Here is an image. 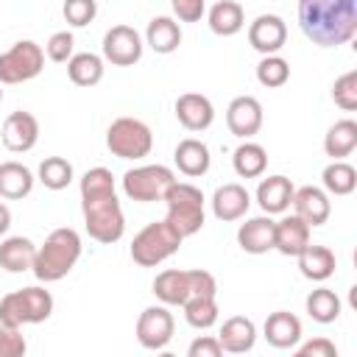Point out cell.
Returning a JSON list of instances; mask_svg holds the SVG:
<instances>
[{
  "label": "cell",
  "instance_id": "6da1fadb",
  "mask_svg": "<svg viewBox=\"0 0 357 357\" xmlns=\"http://www.w3.org/2000/svg\"><path fill=\"white\" fill-rule=\"evenodd\" d=\"M81 209L92 240L117 243L126 231V218L114 195V176L106 167H92L81 178Z\"/></svg>",
  "mask_w": 357,
  "mask_h": 357
},
{
  "label": "cell",
  "instance_id": "484cf974",
  "mask_svg": "<svg viewBox=\"0 0 357 357\" xmlns=\"http://www.w3.org/2000/svg\"><path fill=\"white\" fill-rule=\"evenodd\" d=\"M33 187V176L25 165L20 162H3L0 165V195L8 198V201H17V198H25Z\"/></svg>",
  "mask_w": 357,
  "mask_h": 357
},
{
  "label": "cell",
  "instance_id": "8fae6325",
  "mask_svg": "<svg viewBox=\"0 0 357 357\" xmlns=\"http://www.w3.org/2000/svg\"><path fill=\"white\" fill-rule=\"evenodd\" d=\"M0 137H3V145L8 151H14V153L31 151L36 145V139H39V123H36V117L31 112H22V109L11 112L6 117V123H3Z\"/></svg>",
  "mask_w": 357,
  "mask_h": 357
},
{
  "label": "cell",
  "instance_id": "74e56055",
  "mask_svg": "<svg viewBox=\"0 0 357 357\" xmlns=\"http://www.w3.org/2000/svg\"><path fill=\"white\" fill-rule=\"evenodd\" d=\"M332 98H335V103H337L340 109H346V112H354V109H357V70H349V73H343V75L335 81Z\"/></svg>",
  "mask_w": 357,
  "mask_h": 357
},
{
  "label": "cell",
  "instance_id": "7402d4cb",
  "mask_svg": "<svg viewBox=\"0 0 357 357\" xmlns=\"http://www.w3.org/2000/svg\"><path fill=\"white\" fill-rule=\"evenodd\" d=\"M153 293L162 304H184L192 296L190 271H162L153 279Z\"/></svg>",
  "mask_w": 357,
  "mask_h": 357
},
{
  "label": "cell",
  "instance_id": "e0dca14e",
  "mask_svg": "<svg viewBox=\"0 0 357 357\" xmlns=\"http://www.w3.org/2000/svg\"><path fill=\"white\" fill-rule=\"evenodd\" d=\"M218 340H220L223 351H229V354L251 351V349H254V340H257V326H254L251 318H245V315H234V318L223 321Z\"/></svg>",
  "mask_w": 357,
  "mask_h": 357
},
{
  "label": "cell",
  "instance_id": "30bf717a",
  "mask_svg": "<svg viewBox=\"0 0 357 357\" xmlns=\"http://www.w3.org/2000/svg\"><path fill=\"white\" fill-rule=\"evenodd\" d=\"M103 56L117 64V67H128L134 61H139L142 56V39L131 25H114L106 31L103 36Z\"/></svg>",
  "mask_w": 357,
  "mask_h": 357
},
{
  "label": "cell",
  "instance_id": "52a82bcc",
  "mask_svg": "<svg viewBox=\"0 0 357 357\" xmlns=\"http://www.w3.org/2000/svg\"><path fill=\"white\" fill-rule=\"evenodd\" d=\"M42 67H45V50L36 42L22 39L6 53H0V84L31 81L42 73Z\"/></svg>",
  "mask_w": 357,
  "mask_h": 357
},
{
  "label": "cell",
  "instance_id": "f6af8a7d",
  "mask_svg": "<svg viewBox=\"0 0 357 357\" xmlns=\"http://www.w3.org/2000/svg\"><path fill=\"white\" fill-rule=\"evenodd\" d=\"M187 354L190 357H220L223 354V346H220L218 337H198V340L190 343Z\"/></svg>",
  "mask_w": 357,
  "mask_h": 357
},
{
  "label": "cell",
  "instance_id": "4316f807",
  "mask_svg": "<svg viewBox=\"0 0 357 357\" xmlns=\"http://www.w3.org/2000/svg\"><path fill=\"white\" fill-rule=\"evenodd\" d=\"M245 22V14H243V6L234 3V0H218L212 8H209V28L218 33V36H234Z\"/></svg>",
  "mask_w": 357,
  "mask_h": 357
},
{
  "label": "cell",
  "instance_id": "ab89813d",
  "mask_svg": "<svg viewBox=\"0 0 357 357\" xmlns=\"http://www.w3.org/2000/svg\"><path fill=\"white\" fill-rule=\"evenodd\" d=\"M64 20L70 22V25H75V28H84V25H89L92 20H95V14H98V3L95 0H64Z\"/></svg>",
  "mask_w": 357,
  "mask_h": 357
},
{
  "label": "cell",
  "instance_id": "ffe728a7",
  "mask_svg": "<svg viewBox=\"0 0 357 357\" xmlns=\"http://www.w3.org/2000/svg\"><path fill=\"white\" fill-rule=\"evenodd\" d=\"M273 220L268 215L251 218L237 229V243L243 251L248 254H265L268 248H273Z\"/></svg>",
  "mask_w": 357,
  "mask_h": 357
},
{
  "label": "cell",
  "instance_id": "9c48e42d",
  "mask_svg": "<svg viewBox=\"0 0 357 357\" xmlns=\"http://www.w3.org/2000/svg\"><path fill=\"white\" fill-rule=\"evenodd\" d=\"M173 315L165 310V307H148L139 312L137 318V340L142 349H151V351H159L170 343L173 337Z\"/></svg>",
  "mask_w": 357,
  "mask_h": 357
},
{
  "label": "cell",
  "instance_id": "44dd1931",
  "mask_svg": "<svg viewBox=\"0 0 357 357\" xmlns=\"http://www.w3.org/2000/svg\"><path fill=\"white\" fill-rule=\"evenodd\" d=\"M301 337V321L293 312H271L265 321V340L273 349H293Z\"/></svg>",
  "mask_w": 357,
  "mask_h": 357
},
{
  "label": "cell",
  "instance_id": "7dc6e473",
  "mask_svg": "<svg viewBox=\"0 0 357 357\" xmlns=\"http://www.w3.org/2000/svg\"><path fill=\"white\" fill-rule=\"evenodd\" d=\"M0 100H3V89H0Z\"/></svg>",
  "mask_w": 357,
  "mask_h": 357
},
{
  "label": "cell",
  "instance_id": "b9f144b4",
  "mask_svg": "<svg viewBox=\"0 0 357 357\" xmlns=\"http://www.w3.org/2000/svg\"><path fill=\"white\" fill-rule=\"evenodd\" d=\"M25 349L28 346H25V337L20 335V329L0 324V357H22Z\"/></svg>",
  "mask_w": 357,
  "mask_h": 357
},
{
  "label": "cell",
  "instance_id": "f1b7e54d",
  "mask_svg": "<svg viewBox=\"0 0 357 357\" xmlns=\"http://www.w3.org/2000/svg\"><path fill=\"white\" fill-rule=\"evenodd\" d=\"M354 148H357V123L354 120H337L324 137V151L332 159H343Z\"/></svg>",
  "mask_w": 357,
  "mask_h": 357
},
{
  "label": "cell",
  "instance_id": "d4e9b609",
  "mask_svg": "<svg viewBox=\"0 0 357 357\" xmlns=\"http://www.w3.org/2000/svg\"><path fill=\"white\" fill-rule=\"evenodd\" d=\"M335 254L326 248V245H307L301 254H298V268L307 279L312 282H324L335 273Z\"/></svg>",
  "mask_w": 357,
  "mask_h": 357
},
{
  "label": "cell",
  "instance_id": "7bdbcfd3",
  "mask_svg": "<svg viewBox=\"0 0 357 357\" xmlns=\"http://www.w3.org/2000/svg\"><path fill=\"white\" fill-rule=\"evenodd\" d=\"M298 357H337V346L326 337H315L298 349Z\"/></svg>",
  "mask_w": 357,
  "mask_h": 357
},
{
  "label": "cell",
  "instance_id": "8992f818",
  "mask_svg": "<svg viewBox=\"0 0 357 357\" xmlns=\"http://www.w3.org/2000/svg\"><path fill=\"white\" fill-rule=\"evenodd\" d=\"M153 134L137 117H117L106 131V148L120 159H142L151 153Z\"/></svg>",
  "mask_w": 357,
  "mask_h": 357
},
{
  "label": "cell",
  "instance_id": "4fadbf2b",
  "mask_svg": "<svg viewBox=\"0 0 357 357\" xmlns=\"http://www.w3.org/2000/svg\"><path fill=\"white\" fill-rule=\"evenodd\" d=\"M284 39H287V25L276 14H259L248 25V42H251V47L259 50V53H265V56L276 53L284 45Z\"/></svg>",
  "mask_w": 357,
  "mask_h": 357
},
{
  "label": "cell",
  "instance_id": "603a6c76",
  "mask_svg": "<svg viewBox=\"0 0 357 357\" xmlns=\"http://www.w3.org/2000/svg\"><path fill=\"white\" fill-rule=\"evenodd\" d=\"M173 159H176V165L184 176H204L209 170V148L201 139H192V137H187L176 145Z\"/></svg>",
  "mask_w": 357,
  "mask_h": 357
},
{
  "label": "cell",
  "instance_id": "3957f363",
  "mask_svg": "<svg viewBox=\"0 0 357 357\" xmlns=\"http://www.w3.org/2000/svg\"><path fill=\"white\" fill-rule=\"evenodd\" d=\"M81 257V237L75 229H56L47 234L45 245L36 248L33 257V276L39 282H59L61 276H67L73 271V265Z\"/></svg>",
  "mask_w": 357,
  "mask_h": 357
},
{
  "label": "cell",
  "instance_id": "83f0119b",
  "mask_svg": "<svg viewBox=\"0 0 357 357\" xmlns=\"http://www.w3.org/2000/svg\"><path fill=\"white\" fill-rule=\"evenodd\" d=\"M145 39H148V45H151L156 53H173V50L181 45V28H178V22L170 20V17H153V20L148 22Z\"/></svg>",
  "mask_w": 357,
  "mask_h": 357
},
{
  "label": "cell",
  "instance_id": "7a4b0ae2",
  "mask_svg": "<svg viewBox=\"0 0 357 357\" xmlns=\"http://www.w3.org/2000/svg\"><path fill=\"white\" fill-rule=\"evenodd\" d=\"M298 25L318 47H337L357 33V0H298Z\"/></svg>",
  "mask_w": 357,
  "mask_h": 357
},
{
  "label": "cell",
  "instance_id": "60d3db41",
  "mask_svg": "<svg viewBox=\"0 0 357 357\" xmlns=\"http://www.w3.org/2000/svg\"><path fill=\"white\" fill-rule=\"evenodd\" d=\"M45 53H47L50 61H59V64L67 61L73 56V33L70 31H56L45 45Z\"/></svg>",
  "mask_w": 357,
  "mask_h": 357
},
{
  "label": "cell",
  "instance_id": "4dcf8cb0",
  "mask_svg": "<svg viewBox=\"0 0 357 357\" xmlns=\"http://www.w3.org/2000/svg\"><path fill=\"white\" fill-rule=\"evenodd\" d=\"M231 162H234L237 176H243V178H257V176H262V170H265V165H268V153H265V148L257 145V142H243V145L234 151Z\"/></svg>",
  "mask_w": 357,
  "mask_h": 357
},
{
  "label": "cell",
  "instance_id": "cb8c5ba5",
  "mask_svg": "<svg viewBox=\"0 0 357 357\" xmlns=\"http://www.w3.org/2000/svg\"><path fill=\"white\" fill-rule=\"evenodd\" d=\"M36 257V245L28 237H8L0 243V268H6L8 273H22L33 265Z\"/></svg>",
  "mask_w": 357,
  "mask_h": 357
},
{
  "label": "cell",
  "instance_id": "f546056e",
  "mask_svg": "<svg viewBox=\"0 0 357 357\" xmlns=\"http://www.w3.org/2000/svg\"><path fill=\"white\" fill-rule=\"evenodd\" d=\"M67 75L75 86H95L103 78V61L95 53H75L67 59Z\"/></svg>",
  "mask_w": 357,
  "mask_h": 357
},
{
  "label": "cell",
  "instance_id": "9a60e30c",
  "mask_svg": "<svg viewBox=\"0 0 357 357\" xmlns=\"http://www.w3.org/2000/svg\"><path fill=\"white\" fill-rule=\"evenodd\" d=\"M307 245H310V226L298 215H290L273 226V248L282 251L284 257H298Z\"/></svg>",
  "mask_w": 357,
  "mask_h": 357
},
{
  "label": "cell",
  "instance_id": "2e32d148",
  "mask_svg": "<svg viewBox=\"0 0 357 357\" xmlns=\"http://www.w3.org/2000/svg\"><path fill=\"white\" fill-rule=\"evenodd\" d=\"M290 204L296 206V215H298L307 226H321V223H326V218H329V212H332L326 192L318 190V187L293 190V201H290Z\"/></svg>",
  "mask_w": 357,
  "mask_h": 357
},
{
  "label": "cell",
  "instance_id": "f35d334b",
  "mask_svg": "<svg viewBox=\"0 0 357 357\" xmlns=\"http://www.w3.org/2000/svg\"><path fill=\"white\" fill-rule=\"evenodd\" d=\"M0 324H3V326H17V329H20L22 324H28L20 290H14V293H8V296L0 298Z\"/></svg>",
  "mask_w": 357,
  "mask_h": 357
},
{
  "label": "cell",
  "instance_id": "8d00e7d4",
  "mask_svg": "<svg viewBox=\"0 0 357 357\" xmlns=\"http://www.w3.org/2000/svg\"><path fill=\"white\" fill-rule=\"evenodd\" d=\"M287 78H290V64L282 59V56H276V53H271V56H265L259 64H257V81L262 84V86H282V84H287Z\"/></svg>",
  "mask_w": 357,
  "mask_h": 357
},
{
  "label": "cell",
  "instance_id": "d6a6232c",
  "mask_svg": "<svg viewBox=\"0 0 357 357\" xmlns=\"http://www.w3.org/2000/svg\"><path fill=\"white\" fill-rule=\"evenodd\" d=\"M307 312H310V318L318 321V324H332V321H337V315H340V298H337L332 290L318 287V290H312V293L307 296Z\"/></svg>",
  "mask_w": 357,
  "mask_h": 357
},
{
  "label": "cell",
  "instance_id": "5b68a950",
  "mask_svg": "<svg viewBox=\"0 0 357 357\" xmlns=\"http://www.w3.org/2000/svg\"><path fill=\"white\" fill-rule=\"evenodd\" d=\"M181 234L167 223V220H159V223H148L131 243V259L142 268H153L159 262H165L170 254L178 251L181 245Z\"/></svg>",
  "mask_w": 357,
  "mask_h": 357
},
{
  "label": "cell",
  "instance_id": "e575fe53",
  "mask_svg": "<svg viewBox=\"0 0 357 357\" xmlns=\"http://www.w3.org/2000/svg\"><path fill=\"white\" fill-rule=\"evenodd\" d=\"M22 296V307H25V318L28 324H42L50 318L53 312V296L42 287H22L20 290Z\"/></svg>",
  "mask_w": 357,
  "mask_h": 357
},
{
  "label": "cell",
  "instance_id": "836d02e7",
  "mask_svg": "<svg viewBox=\"0 0 357 357\" xmlns=\"http://www.w3.org/2000/svg\"><path fill=\"white\" fill-rule=\"evenodd\" d=\"M324 187L335 195H349L354 187H357V170L349 165V162H340L335 159L332 165L324 167Z\"/></svg>",
  "mask_w": 357,
  "mask_h": 357
},
{
  "label": "cell",
  "instance_id": "5bb4252c",
  "mask_svg": "<svg viewBox=\"0 0 357 357\" xmlns=\"http://www.w3.org/2000/svg\"><path fill=\"white\" fill-rule=\"evenodd\" d=\"M176 117H178V123H181L184 128H190V131H204V128L212 126L215 109H212V103H209L206 95L184 92V95H178V100H176Z\"/></svg>",
  "mask_w": 357,
  "mask_h": 357
},
{
  "label": "cell",
  "instance_id": "bcb514c9",
  "mask_svg": "<svg viewBox=\"0 0 357 357\" xmlns=\"http://www.w3.org/2000/svg\"><path fill=\"white\" fill-rule=\"evenodd\" d=\"M8 226H11V212H8L6 204H0V234H6Z\"/></svg>",
  "mask_w": 357,
  "mask_h": 357
},
{
  "label": "cell",
  "instance_id": "ee69618b",
  "mask_svg": "<svg viewBox=\"0 0 357 357\" xmlns=\"http://www.w3.org/2000/svg\"><path fill=\"white\" fill-rule=\"evenodd\" d=\"M170 6L181 22H195L204 14V0H170Z\"/></svg>",
  "mask_w": 357,
  "mask_h": 357
},
{
  "label": "cell",
  "instance_id": "d590c367",
  "mask_svg": "<svg viewBox=\"0 0 357 357\" xmlns=\"http://www.w3.org/2000/svg\"><path fill=\"white\" fill-rule=\"evenodd\" d=\"M39 181L47 190H64L73 181V165L67 159H61V156H47L39 165Z\"/></svg>",
  "mask_w": 357,
  "mask_h": 357
},
{
  "label": "cell",
  "instance_id": "d6986e66",
  "mask_svg": "<svg viewBox=\"0 0 357 357\" xmlns=\"http://www.w3.org/2000/svg\"><path fill=\"white\" fill-rule=\"evenodd\" d=\"M257 201H259V206H262L265 215L284 212L290 206V201H293V184H290V178H284V176H268V178H262L259 187H257Z\"/></svg>",
  "mask_w": 357,
  "mask_h": 357
},
{
  "label": "cell",
  "instance_id": "7c38bea8",
  "mask_svg": "<svg viewBox=\"0 0 357 357\" xmlns=\"http://www.w3.org/2000/svg\"><path fill=\"white\" fill-rule=\"evenodd\" d=\"M226 126L234 137H251L262 126V103L254 95H240L226 109Z\"/></svg>",
  "mask_w": 357,
  "mask_h": 357
},
{
  "label": "cell",
  "instance_id": "ba28073f",
  "mask_svg": "<svg viewBox=\"0 0 357 357\" xmlns=\"http://www.w3.org/2000/svg\"><path fill=\"white\" fill-rule=\"evenodd\" d=\"M176 181L173 170L165 165H142L123 176V190L131 201H162L167 187Z\"/></svg>",
  "mask_w": 357,
  "mask_h": 357
},
{
  "label": "cell",
  "instance_id": "277c9868",
  "mask_svg": "<svg viewBox=\"0 0 357 357\" xmlns=\"http://www.w3.org/2000/svg\"><path fill=\"white\" fill-rule=\"evenodd\" d=\"M162 201L167 204V218L165 220L181 237H190L204 226V192L195 184L173 181L167 187V192L162 195Z\"/></svg>",
  "mask_w": 357,
  "mask_h": 357
},
{
  "label": "cell",
  "instance_id": "1f68e13d",
  "mask_svg": "<svg viewBox=\"0 0 357 357\" xmlns=\"http://www.w3.org/2000/svg\"><path fill=\"white\" fill-rule=\"evenodd\" d=\"M184 318L195 329H209L218 321V301L215 296H190L184 304Z\"/></svg>",
  "mask_w": 357,
  "mask_h": 357
},
{
  "label": "cell",
  "instance_id": "ac0fdd59",
  "mask_svg": "<svg viewBox=\"0 0 357 357\" xmlns=\"http://www.w3.org/2000/svg\"><path fill=\"white\" fill-rule=\"evenodd\" d=\"M248 204H251L248 190L243 184H234V181L218 187L215 195H212V212H215L218 220H237V218H243L248 212Z\"/></svg>",
  "mask_w": 357,
  "mask_h": 357
}]
</instances>
